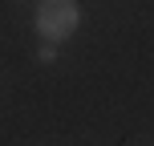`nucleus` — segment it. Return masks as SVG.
Returning <instances> with one entry per match:
<instances>
[{
    "label": "nucleus",
    "instance_id": "obj_1",
    "mask_svg": "<svg viewBox=\"0 0 154 146\" xmlns=\"http://www.w3.org/2000/svg\"><path fill=\"white\" fill-rule=\"evenodd\" d=\"M77 24H81V4L77 0H41L37 4V33H41V41L61 45V41H69L77 33Z\"/></svg>",
    "mask_w": 154,
    "mask_h": 146
},
{
    "label": "nucleus",
    "instance_id": "obj_2",
    "mask_svg": "<svg viewBox=\"0 0 154 146\" xmlns=\"http://www.w3.org/2000/svg\"><path fill=\"white\" fill-rule=\"evenodd\" d=\"M37 57H41V61H57V49H53V41H41V49H37Z\"/></svg>",
    "mask_w": 154,
    "mask_h": 146
}]
</instances>
